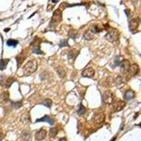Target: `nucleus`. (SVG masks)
<instances>
[{
    "label": "nucleus",
    "instance_id": "c85d7f7f",
    "mask_svg": "<svg viewBox=\"0 0 141 141\" xmlns=\"http://www.w3.org/2000/svg\"><path fill=\"white\" fill-rule=\"evenodd\" d=\"M12 106L14 107L15 108H20L21 106H22V102L19 101V102H12Z\"/></svg>",
    "mask_w": 141,
    "mask_h": 141
},
{
    "label": "nucleus",
    "instance_id": "b1692460",
    "mask_svg": "<svg viewBox=\"0 0 141 141\" xmlns=\"http://www.w3.org/2000/svg\"><path fill=\"white\" fill-rule=\"evenodd\" d=\"M57 132H58V130H57V128H52L50 129V131H49V136L50 137H54L55 135L57 134Z\"/></svg>",
    "mask_w": 141,
    "mask_h": 141
},
{
    "label": "nucleus",
    "instance_id": "c756f323",
    "mask_svg": "<svg viewBox=\"0 0 141 141\" xmlns=\"http://www.w3.org/2000/svg\"><path fill=\"white\" fill-rule=\"evenodd\" d=\"M71 33H72V34L71 33H69V36L71 37H72V38H75L76 37V36H77V32L76 31H70Z\"/></svg>",
    "mask_w": 141,
    "mask_h": 141
},
{
    "label": "nucleus",
    "instance_id": "7ed1b4c3",
    "mask_svg": "<svg viewBox=\"0 0 141 141\" xmlns=\"http://www.w3.org/2000/svg\"><path fill=\"white\" fill-rule=\"evenodd\" d=\"M114 94L110 90H107L102 95V101L106 105H111L114 101Z\"/></svg>",
    "mask_w": 141,
    "mask_h": 141
},
{
    "label": "nucleus",
    "instance_id": "7c9ffc66",
    "mask_svg": "<svg viewBox=\"0 0 141 141\" xmlns=\"http://www.w3.org/2000/svg\"><path fill=\"white\" fill-rule=\"evenodd\" d=\"M121 63V61H120V59H119V58L118 59V57H117V59H115V65L116 66H119Z\"/></svg>",
    "mask_w": 141,
    "mask_h": 141
},
{
    "label": "nucleus",
    "instance_id": "4be33fe9",
    "mask_svg": "<svg viewBox=\"0 0 141 141\" xmlns=\"http://www.w3.org/2000/svg\"><path fill=\"white\" fill-rule=\"evenodd\" d=\"M52 104V101L50 99H44L42 102V105H45L47 107H51Z\"/></svg>",
    "mask_w": 141,
    "mask_h": 141
},
{
    "label": "nucleus",
    "instance_id": "9d476101",
    "mask_svg": "<svg viewBox=\"0 0 141 141\" xmlns=\"http://www.w3.org/2000/svg\"><path fill=\"white\" fill-rule=\"evenodd\" d=\"M139 27V20L138 19H132L131 21H130L129 23V28L131 31H135Z\"/></svg>",
    "mask_w": 141,
    "mask_h": 141
},
{
    "label": "nucleus",
    "instance_id": "2eb2a0df",
    "mask_svg": "<svg viewBox=\"0 0 141 141\" xmlns=\"http://www.w3.org/2000/svg\"><path fill=\"white\" fill-rule=\"evenodd\" d=\"M95 32L93 30H89L86 31L84 34V38L87 40H91L94 38V35H95Z\"/></svg>",
    "mask_w": 141,
    "mask_h": 141
},
{
    "label": "nucleus",
    "instance_id": "6ab92c4d",
    "mask_svg": "<svg viewBox=\"0 0 141 141\" xmlns=\"http://www.w3.org/2000/svg\"><path fill=\"white\" fill-rule=\"evenodd\" d=\"M57 72L58 75L60 76V78H64L66 75V71H64V69L61 67H58L57 69Z\"/></svg>",
    "mask_w": 141,
    "mask_h": 141
},
{
    "label": "nucleus",
    "instance_id": "f8f14e48",
    "mask_svg": "<svg viewBox=\"0 0 141 141\" xmlns=\"http://www.w3.org/2000/svg\"><path fill=\"white\" fill-rule=\"evenodd\" d=\"M46 135H47V131L45 129H40L35 133V138L37 140H42L43 139H45Z\"/></svg>",
    "mask_w": 141,
    "mask_h": 141
},
{
    "label": "nucleus",
    "instance_id": "2f4dec72",
    "mask_svg": "<svg viewBox=\"0 0 141 141\" xmlns=\"http://www.w3.org/2000/svg\"><path fill=\"white\" fill-rule=\"evenodd\" d=\"M59 141H66V138H60L59 140Z\"/></svg>",
    "mask_w": 141,
    "mask_h": 141
},
{
    "label": "nucleus",
    "instance_id": "5701e85b",
    "mask_svg": "<svg viewBox=\"0 0 141 141\" xmlns=\"http://www.w3.org/2000/svg\"><path fill=\"white\" fill-rule=\"evenodd\" d=\"M33 52L37 54H43V52L41 51V49H40V47L38 45H35V46L33 47Z\"/></svg>",
    "mask_w": 141,
    "mask_h": 141
},
{
    "label": "nucleus",
    "instance_id": "39448f33",
    "mask_svg": "<svg viewBox=\"0 0 141 141\" xmlns=\"http://www.w3.org/2000/svg\"><path fill=\"white\" fill-rule=\"evenodd\" d=\"M62 20V13L60 10L57 9L53 14V16L52 18V23H58L61 22Z\"/></svg>",
    "mask_w": 141,
    "mask_h": 141
},
{
    "label": "nucleus",
    "instance_id": "393cba45",
    "mask_svg": "<svg viewBox=\"0 0 141 141\" xmlns=\"http://www.w3.org/2000/svg\"><path fill=\"white\" fill-rule=\"evenodd\" d=\"M85 107L83 105H82V104H81V105H80V108H79V109H78V114H79V115H83V114L85 113Z\"/></svg>",
    "mask_w": 141,
    "mask_h": 141
},
{
    "label": "nucleus",
    "instance_id": "423d86ee",
    "mask_svg": "<svg viewBox=\"0 0 141 141\" xmlns=\"http://www.w3.org/2000/svg\"><path fill=\"white\" fill-rule=\"evenodd\" d=\"M93 121H94V123H97V124L102 123L105 121V115L103 113L97 112L96 114H94L93 117Z\"/></svg>",
    "mask_w": 141,
    "mask_h": 141
},
{
    "label": "nucleus",
    "instance_id": "1a4fd4ad",
    "mask_svg": "<svg viewBox=\"0 0 141 141\" xmlns=\"http://www.w3.org/2000/svg\"><path fill=\"white\" fill-rule=\"evenodd\" d=\"M139 71H140V69H139V66H138V64L134 63V64L131 65L129 73L131 74V76H135V75H138Z\"/></svg>",
    "mask_w": 141,
    "mask_h": 141
},
{
    "label": "nucleus",
    "instance_id": "20e7f679",
    "mask_svg": "<svg viewBox=\"0 0 141 141\" xmlns=\"http://www.w3.org/2000/svg\"><path fill=\"white\" fill-rule=\"evenodd\" d=\"M120 66L121 73H123V74L129 73V69H130V66H131V63H130V61L129 60L124 59L123 61H122V62H121L120 63Z\"/></svg>",
    "mask_w": 141,
    "mask_h": 141
},
{
    "label": "nucleus",
    "instance_id": "a211bd4d",
    "mask_svg": "<svg viewBox=\"0 0 141 141\" xmlns=\"http://www.w3.org/2000/svg\"><path fill=\"white\" fill-rule=\"evenodd\" d=\"M18 44V40H16L14 39H9L7 40V42H6V45L9 46V47H15L16 45Z\"/></svg>",
    "mask_w": 141,
    "mask_h": 141
},
{
    "label": "nucleus",
    "instance_id": "0eeeda50",
    "mask_svg": "<svg viewBox=\"0 0 141 141\" xmlns=\"http://www.w3.org/2000/svg\"><path fill=\"white\" fill-rule=\"evenodd\" d=\"M94 75H95V70L91 67L85 69L82 72V76L85 78H92Z\"/></svg>",
    "mask_w": 141,
    "mask_h": 141
},
{
    "label": "nucleus",
    "instance_id": "412c9836",
    "mask_svg": "<svg viewBox=\"0 0 141 141\" xmlns=\"http://www.w3.org/2000/svg\"><path fill=\"white\" fill-rule=\"evenodd\" d=\"M105 28L104 25H97L95 26L94 28V30L93 31L95 32V33H99V32H101L103 30H105Z\"/></svg>",
    "mask_w": 141,
    "mask_h": 141
},
{
    "label": "nucleus",
    "instance_id": "9b49d317",
    "mask_svg": "<svg viewBox=\"0 0 141 141\" xmlns=\"http://www.w3.org/2000/svg\"><path fill=\"white\" fill-rule=\"evenodd\" d=\"M36 122H47L50 125H54V120L53 119H52L51 117L48 115H45L43 117H42L41 119H37Z\"/></svg>",
    "mask_w": 141,
    "mask_h": 141
},
{
    "label": "nucleus",
    "instance_id": "6e6552de",
    "mask_svg": "<svg viewBox=\"0 0 141 141\" xmlns=\"http://www.w3.org/2000/svg\"><path fill=\"white\" fill-rule=\"evenodd\" d=\"M126 107V102L122 100H119L114 103V109L115 111H121L124 107Z\"/></svg>",
    "mask_w": 141,
    "mask_h": 141
},
{
    "label": "nucleus",
    "instance_id": "4468645a",
    "mask_svg": "<svg viewBox=\"0 0 141 141\" xmlns=\"http://www.w3.org/2000/svg\"><path fill=\"white\" fill-rule=\"evenodd\" d=\"M135 97V93L131 90H129L128 91H126L125 94H124V99L126 100H132L133 99H134Z\"/></svg>",
    "mask_w": 141,
    "mask_h": 141
},
{
    "label": "nucleus",
    "instance_id": "aec40b11",
    "mask_svg": "<svg viewBox=\"0 0 141 141\" xmlns=\"http://www.w3.org/2000/svg\"><path fill=\"white\" fill-rule=\"evenodd\" d=\"M25 57H23V56H22V53H21V54H19L18 56L16 57V61H17V63H18V67L21 66V63L23 62V61L25 60Z\"/></svg>",
    "mask_w": 141,
    "mask_h": 141
},
{
    "label": "nucleus",
    "instance_id": "a878e982",
    "mask_svg": "<svg viewBox=\"0 0 141 141\" xmlns=\"http://www.w3.org/2000/svg\"><path fill=\"white\" fill-rule=\"evenodd\" d=\"M59 47H69V43H68V40H63L62 41H61L60 43H59Z\"/></svg>",
    "mask_w": 141,
    "mask_h": 141
},
{
    "label": "nucleus",
    "instance_id": "ddd939ff",
    "mask_svg": "<svg viewBox=\"0 0 141 141\" xmlns=\"http://www.w3.org/2000/svg\"><path fill=\"white\" fill-rule=\"evenodd\" d=\"M14 79L13 78H6V79H5L4 81H1V85L3 86V87H6V88H9L11 85V84H12L14 82Z\"/></svg>",
    "mask_w": 141,
    "mask_h": 141
},
{
    "label": "nucleus",
    "instance_id": "f3484780",
    "mask_svg": "<svg viewBox=\"0 0 141 141\" xmlns=\"http://www.w3.org/2000/svg\"><path fill=\"white\" fill-rule=\"evenodd\" d=\"M9 61V59H2L0 60V71H2L4 69H6Z\"/></svg>",
    "mask_w": 141,
    "mask_h": 141
},
{
    "label": "nucleus",
    "instance_id": "f257e3e1",
    "mask_svg": "<svg viewBox=\"0 0 141 141\" xmlns=\"http://www.w3.org/2000/svg\"><path fill=\"white\" fill-rule=\"evenodd\" d=\"M37 69V63L35 59L29 61L23 67V74L25 76H29L36 71Z\"/></svg>",
    "mask_w": 141,
    "mask_h": 141
},
{
    "label": "nucleus",
    "instance_id": "dca6fc26",
    "mask_svg": "<svg viewBox=\"0 0 141 141\" xmlns=\"http://www.w3.org/2000/svg\"><path fill=\"white\" fill-rule=\"evenodd\" d=\"M79 54V52L76 49H71V51L68 53V58L69 59H75V57L78 56V54Z\"/></svg>",
    "mask_w": 141,
    "mask_h": 141
},
{
    "label": "nucleus",
    "instance_id": "f03ea898",
    "mask_svg": "<svg viewBox=\"0 0 141 141\" xmlns=\"http://www.w3.org/2000/svg\"><path fill=\"white\" fill-rule=\"evenodd\" d=\"M119 31L116 29H113V28L109 30L107 35H105V38L111 42L117 41L119 40Z\"/></svg>",
    "mask_w": 141,
    "mask_h": 141
},
{
    "label": "nucleus",
    "instance_id": "cd10ccee",
    "mask_svg": "<svg viewBox=\"0 0 141 141\" xmlns=\"http://www.w3.org/2000/svg\"><path fill=\"white\" fill-rule=\"evenodd\" d=\"M2 99L4 101H7L9 99V93H3V94L2 95Z\"/></svg>",
    "mask_w": 141,
    "mask_h": 141
},
{
    "label": "nucleus",
    "instance_id": "bb28decb",
    "mask_svg": "<svg viewBox=\"0 0 141 141\" xmlns=\"http://www.w3.org/2000/svg\"><path fill=\"white\" fill-rule=\"evenodd\" d=\"M23 138H24L25 140H28L29 138H30V133L29 131H25L23 133Z\"/></svg>",
    "mask_w": 141,
    "mask_h": 141
}]
</instances>
